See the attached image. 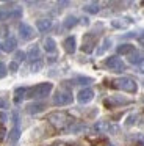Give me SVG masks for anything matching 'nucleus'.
I'll list each match as a JSON object with an SVG mask.
<instances>
[{
    "label": "nucleus",
    "instance_id": "f257e3e1",
    "mask_svg": "<svg viewBox=\"0 0 144 146\" xmlns=\"http://www.w3.org/2000/svg\"><path fill=\"white\" fill-rule=\"evenodd\" d=\"M47 119L56 129H64V127H67L72 123V118L67 113H64V111H53V113H50L47 116Z\"/></svg>",
    "mask_w": 144,
    "mask_h": 146
},
{
    "label": "nucleus",
    "instance_id": "f03ea898",
    "mask_svg": "<svg viewBox=\"0 0 144 146\" xmlns=\"http://www.w3.org/2000/svg\"><path fill=\"white\" fill-rule=\"evenodd\" d=\"M53 90V85L49 82H44V83H39V85L33 86L31 90H28V94L27 98H33V99H42V98H47L50 94V91Z\"/></svg>",
    "mask_w": 144,
    "mask_h": 146
},
{
    "label": "nucleus",
    "instance_id": "7ed1b4c3",
    "mask_svg": "<svg viewBox=\"0 0 144 146\" xmlns=\"http://www.w3.org/2000/svg\"><path fill=\"white\" fill-rule=\"evenodd\" d=\"M114 85L125 93H136L138 91V83L131 77H119L114 82Z\"/></svg>",
    "mask_w": 144,
    "mask_h": 146
},
{
    "label": "nucleus",
    "instance_id": "20e7f679",
    "mask_svg": "<svg viewBox=\"0 0 144 146\" xmlns=\"http://www.w3.org/2000/svg\"><path fill=\"white\" fill-rule=\"evenodd\" d=\"M72 101H74V98H72V93L69 91V90H66V88L58 90V91L55 93V96H53V104L58 105V107L69 105V104H72Z\"/></svg>",
    "mask_w": 144,
    "mask_h": 146
},
{
    "label": "nucleus",
    "instance_id": "39448f33",
    "mask_svg": "<svg viewBox=\"0 0 144 146\" xmlns=\"http://www.w3.org/2000/svg\"><path fill=\"white\" fill-rule=\"evenodd\" d=\"M105 66L108 68V69H111L113 72H122V71L125 69V64L124 61L121 60V58L118 57V55H114V57H108L105 60Z\"/></svg>",
    "mask_w": 144,
    "mask_h": 146
},
{
    "label": "nucleus",
    "instance_id": "423d86ee",
    "mask_svg": "<svg viewBox=\"0 0 144 146\" xmlns=\"http://www.w3.org/2000/svg\"><path fill=\"white\" fill-rule=\"evenodd\" d=\"M19 36L24 41H30V39H33L36 36V32H34V29L31 25L22 22V24H19Z\"/></svg>",
    "mask_w": 144,
    "mask_h": 146
},
{
    "label": "nucleus",
    "instance_id": "0eeeda50",
    "mask_svg": "<svg viewBox=\"0 0 144 146\" xmlns=\"http://www.w3.org/2000/svg\"><path fill=\"white\" fill-rule=\"evenodd\" d=\"M92 99H94V91L91 88H83V90H80L78 94H77V101L80 102V104H89Z\"/></svg>",
    "mask_w": 144,
    "mask_h": 146
},
{
    "label": "nucleus",
    "instance_id": "6e6552de",
    "mask_svg": "<svg viewBox=\"0 0 144 146\" xmlns=\"http://www.w3.org/2000/svg\"><path fill=\"white\" fill-rule=\"evenodd\" d=\"M116 127L113 126V124H110L108 121H97L96 124H94V130H96L97 133H108V132H113Z\"/></svg>",
    "mask_w": 144,
    "mask_h": 146
},
{
    "label": "nucleus",
    "instance_id": "1a4fd4ad",
    "mask_svg": "<svg viewBox=\"0 0 144 146\" xmlns=\"http://www.w3.org/2000/svg\"><path fill=\"white\" fill-rule=\"evenodd\" d=\"M63 46H64V50L67 52V54H74V52L77 50V39H75L74 36H69V38L64 39Z\"/></svg>",
    "mask_w": 144,
    "mask_h": 146
},
{
    "label": "nucleus",
    "instance_id": "9d476101",
    "mask_svg": "<svg viewBox=\"0 0 144 146\" xmlns=\"http://www.w3.org/2000/svg\"><path fill=\"white\" fill-rule=\"evenodd\" d=\"M128 61H130L131 64H141L144 61V55L143 52L139 50H133L130 55H128Z\"/></svg>",
    "mask_w": 144,
    "mask_h": 146
},
{
    "label": "nucleus",
    "instance_id": "9b49d317",
    "mask_svg": "<svg viewBox=\"0 0 144 146\" xmlns=\"http://www.w3.org/2000/svg\"><path fill=\"white\" fill-rule=\"evenodd\" d=\"M52 21L50 19H39L36 22V27H38V30L39 32H42V33H46V32H49L50 29H52Z\"/></svg>",
    "mask_w": 144,
    "mask_h": 146
},
{
    "label": "nucleus",
    "instance_id": "f8f14e48",
    "mask_svg": "<svg viewBox=\"0 0 144 146\" xmlns=\"http://www.w3.org/2000/svg\"><path fill=\"white\" fill-rule=\"evenodd\" d=\"M16 46H17V41H16V38H6L5 39V42L2 44V50H5V52H13L16 49Z\"/></svg>",
    "mask_w": 144,
    "mask_h": 146
},
{
    "label": "nucleus",
    "instance_id": "ddd939ff",
    "mask_svg": "<svg viewBox=\"0 0 144 146\" xmlns=\"http://www.w3.org/2000/svg\"><path fill=\"white\" fill-rule=\"evenodd\" d=\"M131 21L130 19H113L111 21V27L113 29H119V30H124L130 25Z\"/></svg>",
    "mask_w": 144,
    "mask_h": 146
},
{
    "label": "nucleus",
    "instance_id": "4468645a",
    "mask_svg": "<svg viewBox=\"0 0 144 146\" xmlns=\"http://www.w3.org/2000/svg\"><path fill=\"white\" fill-rule=\"evenodd\" d=\"M128 99H122V98H116V96H111L110 99L105 101V105L108 107H114V105H122V104H128Z\"/></svg>",
    "mask_w": 144,
    "mask_h": 146
},
{
    "label": "nucleus",
    "instance_id": "2eb2a0df",
    "mask_svg": "<svg viewBox=\"0 0 144 146\" xmlns=\"http://www.w3.org/2000/svg\"><path fill=\"white\" fill-rule=\"evenodd\" d=\"M39 54H41V50H39V46H38V44H33L30 49H28V54H27V57L30 58L31 61H36V60H39Z\"/></svg>",
    "mask_w": 144,
    "mask_h": 146
},
{
    "label": "nucleus",
    "instance_id": "dca6fc26",
    "mask_svg": "<svg viewBox=\"0 0 144 146\" xmlns=\"http://www.w3.org/2000/svg\"><path fill=\"white\" fill-rule=\"evenodd\" d=\"M28 94V90L27 88H17L14 91V102L16 104H19V102L24 101V98H27Z\"/></svg>",
    "mask_w": 144,
    "mask_h": 146
},
{
    "label": "nucleus",
    "instance_id": "f3484780",
    "mask_svg": "<svg viewBox=\"0 0 144 146\" xmlns=\"http://www.w3.org/2000/svg\"><path fill=\"white\" fill-rule=\"evenodd\" d=\"M135 50V47L131 44H121L118 46V55H130Z\"/></svg>",
    "mask_w": 144,
    "mask_h": 146
},
{
    "label": "nucleus",
    "instance_id": "a211bd4d",
    "mask_svg": "<svg viewBox=\"0 0 144 146\" xmlns=\"http://www.w3.org/2000/svg\"><path fill=\"white\" fill-rule=\"evenodd\" d=\"M83 10L86 11V13H89V14H97L100 11V7H99V3H97V2H91V3L85 5Z\"/></svg>",
    "mask_w": 144,
    "mask_h": 146
},
{
    "label": "nucleus",
    "instance_id": "6ab92c4d",
    "mask_svg": "<svg viewBox=\"0 0 144 146\" xmlns=\"http://www.w3.org/2000/svg\"><path fill=\"white\" fill-rule=\"evenodd\" d=\"M44 49L47 52H55L56 50V42L53 38H46L44 39Z\"/></svg>",
    "mask_w": 144,
    "mask_h": 146
},
{
    "label": "nucleus",
    "instance_id": "aec40b11",
    "mask_svg": "<svg viewBox=\"0 0 144 146\" xmlns=\"http://www.w3.org/2000/svg\"><path fill=\"white\" fill-rule=\"evenodd\" d=\"M78 24V19L75 16H67L64 19V22H63V25H64V29H72V27H75Z\"/></svg>",
    "mask_w": 144,
    "mask_h": 146
},
{
    "label": "nucleus",
    "instance_id": "412c9836",
    "mask_svg": "<svg viewBox=\"0 0 144 146\" xmlns=\"http://www.w3.org/2000/svg\"><path fill=\"white\" fill-rule=\"evenodd\" d=\"M42 66H44V63L41 60L31 61V63H30V71H31V72H39V71L42 69Z\"/></svg>",
    "mask_w": 144,
    "mask_h": 146
},
{
    "label": "nucleus",
    "instance_id": "4be33fe9",
    "mask_svg": "<svg viewBox=\"0 0 144 146\" xmlns=\"http://www.w3.org/2000/svg\"><path fill=\"white\" fill-rule=\"evenodd\" d=\"M44 107H46L44 104H31L27 107V110H28V113H38V111H42Z\"/></svg>",
    "mask_w": 144,
    "mask_h": 146
},
{
    "label": "nucleus",
    "instance_id": "5701e85b",
    "mask_svg": "<svg viewBox=\"0 0 144 146\" xmlns=\"http://www.w3.org/2000/svg\"><path fill=\"white\" fill-rule=\"evenodd\" d=\"M19 137H20V130H19L17 126H14V129H13L11 133H9V141H11V143H16Z\"/></svg>",
    "mask_w": 144,
    "mask_h": 146
},
{
    "label": "nucleus",
    "instance_id": "b1692460",
    "mask_svg": "<svg viewBox=\"0 0 144 146\" xmlns=\"http://www.w3.org/2000/svg\"><path fill=\"white\" fill-rule=\"evenodd\" d=\"M74 82H77L78 85H88V83H92V79H89V77H78Z\"/></svg>",
    "mask_w": 144,
    "mask_h": 146
},
{
    "label": "nucleus",
    "instance_id": "393cba45",
    "mask_svg": "<svg viewBox=\"0 0 144 146\" xmlns=\"http://www.w3.org/2000/svg\"><path fill=\"white\" fill-rule=\"evenodd\" d=\"M20 16H22V10H20V8H16V10H13L11 13H9V17H11V19H19Z\"/></svg>",
    "mask_w": 144,
    "mask_h": 146
},
{
    "label": "nucleus",
    "instance_id": "a878e982",
    "mask_svg": "<svg viewBox=\"0 0 144 146\" xmlns=\"http://www.w3.org/2000/svg\"><path fill=\"white\" fill-rule=\"evenodd\" d=\"M6 74H8V69H6L5 63H2V61H0V79L6 77Z\"/></svg>",
    "mask_w": 144,
    "mask_h": 146
},
{
    "label": "nucleus",
    "instance_id": "bb28decb",
    "mask_svg": "<svg viewBox=\"0 0 144 146\" xmlns=\"http://www.w3.org/2000/svg\"><path fill=\"white\" fill-rule=\"evenodd\" d=\"M110 44H111V39H110V38H106L105 41H103V47H102V49H99V54H103V52H105L106 49L110 47Z\"/></svg>",
    "mask_w": 144,
    "mask_h": 146
},
{
    "label": "nucleus",
    "instance_id": "cd10ccee",
    "mask_svg": "<svg viewBox=\"0 0 144 146\" xmlns=\"http://www.w3.org/2000/svg\"><path fill=\"white\" fill-rule=\"evenodd\" d=\"M22 60H25V52H22V50H17L16 52V61H22Z\"/></svg>",
    "mask_w": 144,
    "mask_h": 146
},
{
    "label": "nucleus",
    "instance_id": "c85d7f7f",
    "mask_svg": "<svg viewBox=\"0 0 144 146\" xmlns=\"http://www.w3.org/2000/svg\"><path fill=\"white\" fill-rule=\"evenodd\" d=\"M0 38H8V29L5 25H0Z\"/></svg>",
    "mask_w": 144,
    "mask_h": 146
},
{
    "label": "nucleus",
    "instance_id": "c756f323",
    "mask_svg": "<svg viewBox=\"0 0 144 146\" xmlns=\"http://www.w3.org/2000/svg\"><path fill=\"white\" fill-rule=\"evenodd\" d=\"M8 17H9L8 11H5L3 8H0V21H5V19H8Z\"/></svg>",
    "mask_w": 144,
    "mask_h": 146
},
{
    "label": "nucleus",
    "instance_id": "7c9ffc66",
    "mask_svg": "<svg viewBox=\"0 0 144 146\" xmlns=\"http://www.w3.org/2000/svg\"><path fill=\"white\" fill-rule=\"evenodd\" d=\"M17 68H19L17 61H11V63H9V69H11V71H17Z\"/></svg>",
    "mask_w": 144,
    "mask_h": 146
},
{
    "label": "nucleus",
    "instance_id": "2f4dec72",
    "mask_svg": "<svg viewBox=\"0 0 144 146\" xmlns=\"http://www.w3.org/2000/svg\"><path fill=\"white\" fill-rule=\"evenodd\" d=\"M6 121H8V116H6V113L0 111V123H6Z\"/></svg>",
    "mask_w": 144,
    "mask_h": 146
},
{
    "label": "nucleus",
    "instance_id": "473e14b6",
    "mask_svg": "<svg viewBox=\"0 0 144 146\" xmlns=\"http://www.w3.org/2000/svg\"><path fill=\"white\" fill-rule=\"evenodd\" d=\"M138 42H139V44L144 47V33H141V35L138 36Z\"/></svg>",
    "mask_w": 144,
    "mask_h": 146
},
{
    "label": "nucleus",
    "instance_id": "72a5a7b5",
    "mask_svg": "<svg viewBox=\"0 0 144 146\" xmlns=\"http://www.w3.org/2000/svg\"><path fill=\"white\" fill-rule=\"evenodd\" d=\"M5 135H6V130L3 129V127H0V140L5 138Z\"/></svg>",
    "mask_w": 144,
    "mask_h": 146
},
{
    "label": "nucleus",
    "instance_id": "f704fd0d",
    "mask_svg": "<svg viewBox=\"0 0 144 146\" xmlns=\"http://www.w3.org/2000/svg\"><path fill=\"white\" fill-rule=\"evenodd\" d=\"M5 107H6V101L0 98V108H5Z\"/></svg>",
    "mask_w": 144,
    "mask_h": 146
},
{
    "label": "nucleus",
    "instance_id": "c9c22d12",
    "mask_svg": "<svg viewBox=\"0 0 144 146\" xmlns=\"http://www.w3.org/2000/svg\"><path fill=\"white\" fill-rule=\"evenodd\" d=\"M138 69H139V72H141V74H144V61H143L141 64H138Z\"/></svg>",
    "mask_w": 144,
    "mask_h": 146
},
{
    "label": "nucleus",
    "instance_id": "e433bc0d",
    "mask_svg": "<svg viewBox=\"0 0 144 146\" xmlns=\"http://www.w3.org/2000/svg\"><path fill=\"white\" fill-rule=\"evenodd\" d=\"M53 146H64V145H53Z\"/></svg>",
    "mask_w": 144,
    "mask_h": 146
}]
</instances>
